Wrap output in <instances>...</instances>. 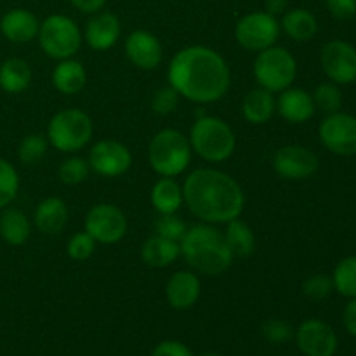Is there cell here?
<instances>
[{
    "instance_id": "cell-10",
    "label": "cell",
    "mask_w": 356,
    "mask_h": 356,
    "mask_svg": "<svg viewBox=\"0 0 356 356\" xmlns=\"http://www.w3.org/2000/svg\"><path fill=\"white\" fill-rule=\"evenodd\" d=\"M86 232L99 243H117L127 233V218L113 204H97L87 212Z\"/></svg>"
},
{
    "instance_id": "cell-20",
    "label": "cell",
    "mask_w": 356,
    "mask_h": 356,
    "mask_svg": "<svg viewBox=\"0 0 356 356\" xmlns=\"http://www.w3.org/2000/svg\"><path fill=\"white\" fill-rule=\"evenodd\" d=\"M38 23L37 16L28 9H10L0 19V31L13 44H26L37 38Z\"/></svg>"
},
{
    "instance_id": "cell-14",
    "label": "cell",
    "mask_w": 356,
    "mask_h": 356,
    "mask_svg": "<svg viewBox=\"0 0 356 356\" xmlns=\"http://www.w3.org/2000/svg\"><path fill=\"white\" fill-rule=\"evenodd\" d=\"M320 63L334 83H351L356 80V49L348 42L332 40L325 44Z\"/></svg>"
},
{
    "instance_id": "cell-43",
    "label": "cell",
    "mask_w": 356,
    "mask_h": 356,
    "mask_svg": "<svg viewBox=\"0 0 356 356\" xmlns=\"http://www.w3.org/2000/svg\"><path fill=\"white\" fill-rule=\"evenodd\" d=\"M70 2H72V6L75 7V9L82 10V13L96 14L103 9L106 0H70Z\"/></svg>"
},
{
    "instance_id": "cell-34",
    "label": "cell",
    "mask_w": 356,
    "mask_h": 356,
    "mask_svg": "<svg viewBox=\"0 0 356 356\" xmlns=\"http://www.w3.org/2000/svg\"><path fill=\"white\" fill-rule=\"evenodd\" d=\"M312 96L315 101V106H318L320 110L329 115L336 113L343 106V94L336 83H320Z\"/></svg>"
},
{
    "instance_id": "cell-41",
    "label": "cell",
    "mask_w": 356,
    "mask_h": 356,
    "mask_svg": "<svg viewBox=\"0 0 356 356\" xmlns=\"http://www.w3.org/2000/svg\"><path fill=\"white\" fill-rule=\"evenodd\" d=\"M152 356H193L190 348L179 341H163L156 344L155 350L152 351Z\"/></svg>"
},
{
    "instance_id": "cell-21",
    "label": "cell",
    "mask_w": 356,
    "mask_h": 356,
    "mask_svg": "<svg viewBox=\"0 0 356 356\" xmlns=\"http://www.w3.org/2000/svg\"><path fill=\"white\" fill-rule=\"evenodd\" d=\"M33 222L44 235H59L68 222V207L58 197L45 198L35 209Z\"/></svg>"
},
{
    "instance_id": "cell-27",
    "label": "cell",
    "mask_w": 356,
    "mask_h": 356,
    "mask_svg": "<svg viewBox=\"0 0 356 356\" xmlns=\"http://www.w3.org/2000/svg\"><path fill=\"white\" fill-rule=\"evenodd\" d=\"M280 28L296 42H308L318 31V21L308 9L285 10Z\"/></svg>"
},
{
    "instance_id": "cell-36",
    "label": "cell",
    "mask_w": 356,
    "mask_h": 356,
    "mask_svg": "<svg viewBox=\"0 0 356 356\" xmlns=\"http://www.w3.org/2000/svg\"><path fill=\"white\" fill-rule=\"evenodd\" d=\"M261 334L271 344H285L294 337V329L287 320L270 318L261 325Z\"/></svg>"
},
{
    "instance_id": "cell-6",
    "label": "cell",
    "mask_w": 356,
    "mask_h": 356,
    "mask_svg": "<svg viewBox=\"0 0 356 356\" xmlns=\"http://www.w3.org/2000/svg\"><path fill=\"white\" fill-rule=\"evenodd\" d=\"M94 134L92 118L82 110L70 108L56 113L47 125L49 145L58 152L75 153L86 148Z\"/></svg>"
},
{
    "instance_id": "cell-11",
    "label": "cell",
    "mask_w": 356,
    "mask_h": 356,
    "mask_svg": "<svg viewBox=\"0 0 356 356\" xmlns=\"http://www.w3.org/2000/svg\"><path fill=\"white\" fill-rule=\"evenodd\" d=\"M320 141L329 152L341 156L356 155V118L353 115L330 113L318 129Z\"/></svg>"
},
{
    "instance_id": "cell-13",
    "label": "cell",
    "mask_w": 356,
    "mask_h": 356,
    "mask_svg": "<svg viewBox=\"0 0 356 356\" xmlns=\"http://www.w3.org/2000/svg\"><path fill=\"white\" fill-rule=\"evenodd\" d=\"M90 170L104 177H118L127 172L132 165L131 149L120 141L103 139L90 148L89 153Z\"/></svg>"
},
{
    "instance_id": "cell-32",
    "label": "cell",
    "mask_w": 356,
    "mask_h": 356,
    "mask_svg": "<svg viewBox=\"0 0 356 356\" xmlns=\"http://www.w3.org/2000/svg\"><path fill=\"white\" fill-rule=\"evenodd\" d=\"M19 191V176L13 163L0 159V211L9 207Z\"/></svg>"
},
{
    "instance_id": "cell-26",
    "label": "cell",
    "mask_w": 356,
    "mask_h": 356,
    "mask_svg": "<svg viewBox=\"0 0 356 356\" xmlns=\"http://www.w3.org/2000/svg\"><path fill=\"white\" fill-rule=\"evenodd\" d=\"M31 225L23 211L16 207L2 209L0 214V236L6 243L13 247H19L30 238Z\"/></svg>"
},
{
    "instance_id": "cell-39",
    "label": "cell",
    "mask_w": 356,
    "mask_h": 356,
    "mask_svg": "<svg viewBox=\"0 0 356 356\" xmlns=\"http://www.w3.org/2000/svg\"><path fill=\"white\" fill-rule=\"evenodd\" d=\"M179 94L174 87H160V89L155 90L152 97V110L155 111L156 115H169L172 113L177 108V103H179Z\"/></svg>"
},
{
    "instance_id": "cell-45",
    "label": "cell",
    "mask_w": 356,
    "mask_h": 356,
    "mask_svg": "<svg viewBox=\"0 0 356 356\" xmlns=\"http://www.w3.org/2000/svg\"><path fill=\"white\" fill-rule=\"evenodd\" d=\"M200 356H221V355L214 353V351H207V353H202Z\"/></svg>"
},
{
    "instance_id": "cell-23",
    "label": "cell",
    "mask_w": 356,
    "mask_h": 356,
    "mask_svg": "<svg viewBox=\"0 0 356 356\" xmlns=\"http://www.w3.org/2000/svg\"><path fill=\"white\" fill-rule=\"evenodd\" d=\"M87 72L83 65L76 59L68 58L58 63V66L52 72V86L56 90L66 96L79 94L86 87Z\"/></svg>"
},
{
    "instance_id": "cell-1",
    "label": "cell",
    "mask_w": 356,
    "mask_h": 356,
    "mask_svg": "<svg viewBox=\"0 0 356 356\" xmlns=\"http://www.w3.org/2000/svg\"><path fill=\"white\" fill-rule=\"evenodd\" d=\"M167 79L181 97L207 104L216 103L228 92L232 73L218 51L205 45H190L170 59Z\"/></svg>"
},
{
    "instance_id": "cell-18",
    "label": "cell",
    "mask_w": 356,
    "mask_h": 356,
    "mask_svg": "<svg viewBox=\"0 0 356 356\" xmlns=\"http://www.w3.org/2000/svg\"><path fill=\"white\" fill-rule=\"evenodd\" d=\"M122 33L120 19L113 13H96L86 26V42L94 51H108Z\"/></svg>"
},
{
    "instance_id": "cell-25",
    "label": "cell",
    "mask_w": 356,
    "mask_h": 356,
    "mask_svg": "<svg viewBox=\"0 0 356 356\" xmlns=\"http://www.w3.org/2000/svg\"><path fill=\"white\" fill-rule=\"evenodd\" d=\"M152 204L159 214H176L183 205V186L174 177H160L152 188Z\"/></svg>"
},
{
    "instance_id": "cell-35",
    "label": "cell",
    "mask_w": 356,
    "mask_h": 356,
    "mask_svg": "<svg viewBox=\"0 0 356 356\" xmlns=\"http://www.w3.org/2000/svg\"><path fill=\"white\" fill-rule=\"evenodd\" d=\"M334 291L332 277L325 273H316L306 278L302 282V294L306 298L313 299V301H322V299L329 298Z\"/></svg>"
},
{
    "instance_id": "cell-24",
    "label": "cell",
    "mask_w": 356,
    "mask_h": 356,
    "mask_svg": "<svg viewBox=\"0 0 356 356\" xmlns=\"http://www.w3.org/2000/svg\"><path fill=\"white\" fill-rule=\"evenodd\" d=\"M179 256V242L159 235L149 236L141 247V259L149 268H167Z\"/></svg>"
},
{
    "instance_id": "cell-33",
    "label": "cell",
    "mask_w": 356,
    "mask_h": 356,
    "mask_svg": "<svg viewBox=\"0 0 356 356\" xmlns=\"http://www.w3.org/2000/svg\"><path fill=\"white\" fill-rule=\"evenodd\" d=\"M89 174L90 165L82 156H70V159L63 160L58 170L61 183L68 184V186H76V184L83 183L89 177Z\"/></svg>"
},
{
    "instance_id": "cell-5",
    "label": "cell",
    "mask_w": 356,
    "mask_h": 356,
    "mask_svg": "<svg viewBox=\"0 0 356 356\" xmlns=\"http://www.w3.org/2000/svg\"><path fill=\"white\" fill-rule=\"evenodd\" d=\"M148 160L152 169L162 177H176L191 162L190 139L176 129L159 131L149 141Z\"/></svg>"
},
{
    "instance_id": "cell-42",
    "label": "cell",
    "mask_w": 356,
    "mask_h": 356,
    "mask_svg": "<svg viewBox=\"0 0 356 356\" xmlns=\"http://www.w3.org/2000/svg\"><path fill=\"white\" fill-rule=\"evenodd\" d=\"M343 322L348 332H350L353 337H356V298L351 299V301L346 305V308H344Z\"/></svg>"
},
{
    "instance_id": "cell-37",
    "label": "cell",
    "mask_w": 356,
    "mask_h": 356,
    "mask_svg": "<svg viewBox=\"0 0 356 356\" xmlns=\"http://www.w3.org/2000/svg\"><path fill=\"white\" fill-rule=\"evenodd\" d=\"M188 226L184 225V221L181 218H177L176 214H160V218L155 222V233L163 238L176 240L181 242V238L186 233Z\"/></svg>"
},
{
    "instance_id": "cell-29",
    "label": "cell",
    "mask_w": 356,
    "mask_h": 356,
    "mask_svg": "<svg viewBox=\"0 0 356 356\" xmlns=\"http://www.w3.org/2000/svg\"><path fill=\"white\" fill-rule=\"evenodd\" d=\"M225 238L232 249L233 257H249L256 250V235L249 225L240 221L238 218L226 222Z\"/></svg>"
},
{
    "instance_id": "cell-7",
    "label": "cell",
    "mask_w": 356,
    "mask_h": 356,
    "mask_svg": "<svg viewBox=\"0 0 356 356\" xmlns=\"http://www.w3.org/2000/svg\"><path fill=\"white\" fill-rule=\"evenodd\" d=\"M298 75L296 58L285 47L271 45L256 56L254 61V79L259 87L270 92H282L294 83Z\"/></svg>"
},
{
    "instance_id": "cell-9",
    "label": "cell",
    "mask_w": 356,
    "mask_h": 356,
    "mask_svg": "<svg viewBox=\"0 0 356 356\" xmlns=\"http://www.w3.org/2000/svg\"><path fill=\"white\" fill-rule=\"evenodd\" d=\"M280 30L277 17L266 10H254L240 17L235 26V38L247 51L261 52L277 44Z\"/></svg>"
},
{
    "instance_id": "cell-12",
    "label": "cell",
    "mask_w": 356,
    "mask_h": 356,
    "mask_svg": "<svg viewBox=\"0 0 356 356\" xmlns=\"http://www.w3.org/2000/svg\"><path fill=\"white\" fill-rule=\"evenodd\" d=\"M273 169L282 179L305 181L318 170V156L301 145L282 146L273 156Z\"/></svg>"
},
{
    "instance_id": "cell-44",
    "label": "cell",
    "mask_w": 356,
    "mask_h": 356,
    "mask_svg": "<svg viewBox=\"0 0 356 356\" xmlns=\"http://www.w3.org/2000/svg\"><path fill=\"white\" fill-rule=\"evenodd\" d=\"M287 6V0H266V13L277 17L278 14H285Z\"/></svg>"
},
{
    "instance_id": "cell-15",
    "label": "cell",
    "mask_w": 356,
    "mask_h": 356,
    "mask_svg": "<svg viewBox=\"0 0 356 356\" xmlns=\"http://www.w3.org/2000/svg\"><path fill=\"white\" fill-rule=\"evenodd\" d=\"M299 351L306 356H334L337 350V336L329 323L322 320H306L294 332Z\"/></svg>"
},
{
    "instance_id": "cell-28",
    "label": "cell",
    "mask_w": 356,
    "mask_h": 356,
    "mask_svg": "<svg viewBox=\"0 0 356 356\" xmlns=\"http://www.w3.org/2000/svg\"><path fill=\"white\" fill-rule=\"evenodd\" d=\"M31 83V70L26 61L10 58L0 65V89L7 94H21Z\"/></svg>"
},
{
    "instance_id": "cell-38",
    "label": "cell",
    "mask_w": 356,
    "mask_h": 356,
    "mask_svg": "<svg viewBox=\"0 0 356 356\" xmlns=\"http://www.w3.org/2000/svg\"><path fill=\"white\" fill-rule=\"evenodd\" d=\"M96 250V240L87 232H79L70 238L66 252L73 261H87Z\"/></svg>"
},
{
    "instance_id": "cell-19",
    "label": "cell",
    "mask_w": 356,
    "mask_h": 356,
    "mask_svg": "<svg viewBox=\"0 0 356 356\" xmlns=\"http://www.w3.org/2000/svg\"><path fill=\"white\" fill-rule=\"evenodd\" d=\"M277 110L289 124H305L315 115V101L309 92L298 87L282 90L277 101Z\"/></svg>"
},
{
    "instance_id": "cell-40",
    "label": "cell",
    "mask_w": 356,
    "mask_h": 356,
    "mask_svg": "<svg viewBox=\"0 0 356 356\" xmlns=\"http://www.w3.org/2000/svg\"><path fill=\"white\" fill-rule=\"evenodd\" d=\"M327 9L337 19H351L356 16V0H327Z\"/></svg>"
},
{
    "instance_id": "cell-17",
    "label": "cell",
    "mask_w": 356,
    "mask_h": 356,
    "mask_svg": "<svg viewBox=\"0 0 356 356\" xmlns=\"http://www.w3.org/2000/svg\"><path fill=\"white\" fill-rule=\"evenodd\" d=\"M200 278L193 271L183 270L176 271L169 278L165 287V298L170 308L177 309V312H184V309H190L191 306L197 305L198 298H200Z\"/></svg>"
},
{
    "instance_id": "cell-8",
    "label": "cell",
    "mask_w": 356,
    "mask_h": 356,
    "mask_svg": "<svg viewBox=\"0 0 356 356\" xmlns=\"http://www.w3.org/2000/svg\"><path fill=\"white\" fill-rule=\"evenodd\" d=\"M37 37L45 56L58 61L73 58L82 45L79 24L65 14H52L45 17L38 28Z\"/></svg>"
},
{
    "instance_id": "cell-31",
    "label": "cell",
    "mask_w": 356,
    "mask_h": 356,
    "mask_svg": "<svg viewBox=\"0 0 356 356\" xmlns=\"http://www.w3.org/2000/svg\"><path fill=\"white\" fill-rule=\"evenodd\" d=\"M49 148V139L44 134H30L21 139L17 146V159L24 165H35L45 156Z\"/></svg>"
},
{
    "instance_id": "cell-22",
    "label": "cell",
    "mask_w": 356,
    "mask_h": 356,
    "mask_svg": "<svg viewBox=\"0 0 356 356\" xmlns=\"http://www.w3.org/2000/svg\"><path fill=\"white\" fill-rule=\"evenodd\" d=\"M277 110V101H275L273 92L256 87L249 90L242 101V115L249 124L263 125L271 120Z\"/></svg>"
},
{
    "instance_id": "cell-2",
    "label": "cell",
    "mask_w": 356,
    "mask_h": 356,
    "mask_svg": "<svg viewBox=\"0 0 356 356\" xmlns=\"http://www.w3.org/2000/svg\"><path fill=\"white\" fill-rule=\"evenodd\" d=\"M184 204L207 225L228 222L242 216L245 195L229 174L218 169H195L183 184Z\"/></svg>"
},
{
    "instance_id": "cell-3",
    "label": "cell",
    "mask_w": 356,
    "mask_h": 356,
    "mask_svg": "<svg viewBox=\"0 0 356 356\" xmlns=\"http://www.w3.org/2000/svg\"><path fill=\"white\" fill-rule=\"evenodd\" d=\"M179 247L184 261L195 271L207 277L222 275L233 263V252L226 243L225 233L207 222L188 228Z\"/></svg>"
},
{
    "instance_id": "cell-16",
    "label": "cell",
    "mask_w": 356,
    "mask_h": 356,
    "mask_svg": "<svg viewBox=\"0 0 356 356\" xmlns=\"http://www.w3.org/2000/svg\"><path fill=\"white\" fill-rule=\"evenodd\" d=\"M125 54L139 70H156L162 63L163 49L159 38L146 30H136L125 38Z\"/></svg>"
},
{
    "instance_id": "cell-4",
    "label": "cell",
    "mask_w": 356,
    "mask_h": 356,
    "mask_svg": "<svg viewBox=\"0 0 356 356\" xmlns=\"http://www.w3.org/2000/svg\"><path fill=\"white\" fill-rule=\"evenodd\" d=\"M191 152L197 153L205 162H225L233 155L236 138L233 129L218 117L197 118L190 131Z\"/></svg>"
},
{
    "instance_id": "cell-30",
    "label": "cell",
    "mask_w": 356,
    "mask_h": 356,
    "mask_svg": "<svg viewBox=\"0 0 356 356\" xmlns=\"http://www.w3.org/2000/svg\"><path fill=\"white\" fill-rule=\"evenodd\" d=\"M334 291L344 298H356V256L344 257L339 261L332 275Z\"/></svg>"
}]
</instances>
